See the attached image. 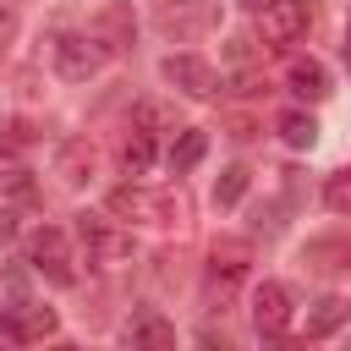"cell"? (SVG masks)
<instances>
[{
    "instance_id": "2e32d148",
    "label": "cell",
    "mask_w": 351,
    "mask_h": 351,
    "mask_svg": "<svg viewBox=\"0 0 351 351\" xmlns=\"http://www.w3.org/2000/svg\"><path fill=\"white\" fill-rule=\"evenodd\" d=\"M148 165H154V132H132L126 143H121V170L126 176H148Z\"/></svg>"
},
{
    "instance_id": "e0dca14e",
    "label": "cell",
    "mask_w": 351,
    "mask_h": 351,
    "mask_svg": "<svg viewBox=\"0 0 351 351\" xmlns=\"http://www.w3.org/2000/svg\"><path fill=\"white\" fill-rule=\"evenodd\" d=\"M280 137H285V148H313L318 143V121L302 115V110H285L280 115Z\"/></svg>"
},
{
    "instance_id": "8992f818",
    "label": "cell",
    "mask_w": 351,
    "mask_h": 351,
    "mask_svg": "<svg viewBox=\"0 0 351 351\" xmlns=\"http://www.w3.org/2000/svg\"><path fill=\"white\" fill-rule=\"evenodd\" d=\"M27 263H33L49 285H71V280H77L66 230H55V225H38V230H33V241H27Z\"/></svg>"
},
{
    "instance_id": "7c38bea8",
    "label": "cell",
    "mask_w": 351,
    "mask_h": 351,
    "mask_svg": "<svg viewBox=\"0 0 351 351\" xmlns=\"http://www.w3.org/2000/svg\"><path fill=\"white\" fill-rule=\"evenodd\" d=\"M285 88H291L296 99H313V104H318V99H329V71H324L313 55H307V60H291V66H285Z\"/></svg>"
},
{
    "instance_id": "6da1fadb",
    "label": "cell",
    "mask_w": 351,
    "mask_h": 351,
    "mask_svg": "<svg viewBox=\"0 0 351 351\" xmlns=\"http://www.w3.org/2000/svg\"><path fill=\"white\" fill-rule=\"evenodd\" d=\"M110 214H121V219H137V225H181L186 219V197H181V186H165V192H154V186H115L110 192Z\"/></svg>"
},
{
    "instance_id": "7402d4cb",
    "label": "cell",
    "mask_w": 351,
    "mask_h": 351,
    "mask_svg": "<svg viewBox=\"0 0 351 351\" xmlns=\"http://www.w3.org/2000/svg\"><path fill=\"white\" fill-rule=\"evenodd\" d=\"M236 5H247V11H263V5H274V0H236Z\"/></svg>"
},
{
    "instance_id": "44dd1931",
    "label": "cell",
    "mask_w": 351,
    "mask_h": 351,
    "mask_svg": "<svg viewBox=\"0 0 351 351\" xmlns=\"http://www.w3.org/2000/svg\"><path fill=\"white\" fill-rule=\"evenodd\" d=\"M11 236H16V214H11V208H0V241H11Z\"/></svg>"
},
{
    "instance_id": "ba28073f",
    "label": "cell",
    "mask_w": 351,
    "mask_h": 351,
    "mask_svg": "<svg viewBox=\"0 0 351 351\" xmlns=\"http://www.w3.org/2000/svg\"><path fill=\"white\" fill-rule=\"evenodd\" d=\"M252 329H258L263 340H274V335L291 329V291H285L280 280L252 285Z\"/></svg>"
},
{
    "instance_id": "ac0fdd59",
    "label": "cell",
    "mask_w": 351,
    "mask_h": 351,
    "mask_svg": "<svg viewBox=\"0 0 351 351\" xmlns=\"http://www.w3.org/2000/svg\"><path fill=\"white\" fill-rule=\"evenodd\" d=\"M324 203H329V214L351 219V170H335V176L324 181Z\"/></svg>"
},
{
    "instance_id": "30bf717a",
    "label": "cell",
    "mask_w": 351,
    "mask_h": 351,
    "mask_svg": "<svg viewBox=\"0 0 351 351\" xmlns=\"http://www.w3.org/2000/svg\"><path fill=\"white\" fill-rule=\"evenodd\" d=\"M208 22H214V5H208V0H181V5H165V11H159V27L176 33V38H192V33H203Z\"/></svg>"
},
{
    "instance_id": "5b68a950",
    "label": "cell",
    "mask_w": 351,
    "mask_h": 351,
    "mask_svg": "<svg viewBox=\"0 0 351 351\" xmlns=\"http://www.w3.org/2000/svg\"><path fill=\"white\" fill-rule=\"evenodd\" d=\"M307 22H313L307 0H274V5L258 11V38H263V49H285L307 33Z\"/></svg>"
},
{
    "instance_id": "9c48e42d",
    "label": "cell",
    "mask_w": 351,
    "mask_h": 351,
    "mask_svg": "<svg viewBox=\"0 0 351 351\" xmlns=\"http://www.w3.org/2000/svg\"><path fill=\"white\" fill-rule=\"evenodd\" d=\"M159 77H165L170 88L192 93V99H208V93L219 88V77H214V66H208L203 55H165V60H159Z\"/></svg>"
},
{
    "instance_id": "d6986e66",
    "label": "cell",
    "mask_w": 351,
    "mask_h": 351,
    "mask_svg": "<svg viewBox=\"0 0 351 351\" xmlns=\"http://www.w3.org/2000/svg\"><path fill=\"white\" fill-rule=\"evenodd\" d=\"M241 192H247V170H241V165H230V170L219 176V186H214V203H219V208H236V203H241Z\"/></svg>"
},
{
    "instance_id": "3957f363",
    "label": "cell",
    "mask_w": 351,
    "mask_h": 351,
    "mask_svg": "<svg viewBox=\"0 0 351 351\" xmlns=\"http://www.w3.org/2000/svg\"><path fill=\"white\" fill-rule=\"evenodd\" d=\"M247 280V241H214L208 252V274H203V296L208 307H230L236 291Z\"/></svg>"
},
{
    "instance_id": "ffe728a7",
    "label": "cell",
    "mask_w": 351,
    "mask_h": 351,
    "mask_svg": "<svg viewBox=\"0 0 351 351\" xmlns=\"http://www.w3.org/2000/svg\"><path fill=\"white\" fill-rule=\"evenodd\" d=\"M11 38H16V11H11V5L0 0V49H5Z\"/></svg>"
},
{
    "instance_id": "7a4b0ae2",
    "label": "cell",
    "mask_w": 351,
    "mask_h": 351,
    "mask_svg": "<svg viewBox=\"0 0 351 351\" xmlns=\"http://www.w3.org/2000/svg\"><path fill=\"white\" fill-rule=\"evenodd\" d=\"M77 241H82V252H88L93 269H115V263L132 258V230H121L104 214H77Z\"/></svg>"
},
{
    "instance_id": "9a60e30c",
    "label": "cell",
    "mask_w": 351,
    "mask_h": 351,
    "mask_svg": "<svg viewBox=\"0 0 351 351\" xmlns=\"http://www.w3.org/2000/svg\"><path fill=\"white\" fill-rule=\"evenodd\" d=\"M203 154H208V137H203L197 126H186V132L170 143V154H165V159H170V170H176V176H186V170H192Z\"/></svg>"
},
{
    "instance_id": "8fae6325",
    "label": "cell",
    "mask_w": 351,
    "mask_h": 351,
    "mask_svg": "<svg viewBox=\"0 0 351 351\" xmlns=\"http://www.w3.org/2000/svg\"><path fill=\"white\" fill-rule=\"evenodd\" d=\"M93 165H99V154H93V143H88V137L60 143V154H55V176H60L66 186H82V181L93 176Z\"/></svg>"
},
{
    "instance_id": "277c9868",
    "label": "cell",
    "mask_w": 351,
    "mask_h": 351,
    "mask_svg": "<svg viewBox=\"0 0 351 351\" xmlns=\"http://www.w3.org/2000/svg\"><path fill=\"white\" fill-rule=\"evenodd\" d=\"M104 55H110V44L99 33H55V44H49V60L66 82H88L104 66Z\"/></svg>"
},
{
    "instance_id": "4fadbf2b",
    "label": "cell",
    "mask_w": 351,
    "mask_h": 351,
    "mask_svg": "<svg viewBox=\"0 0 351 351\" xmlns=\"http://www.w3.org/2000/svg\"><path fill=\"white\" fill-rule=\"evenodd\" d=\"M346 318H351V302H346V296H335V291H329V296H318V302L307 307V340H324V335H335Z\"/></svg>"
},
{
    "instance_id": "52a82bcc",
    "label": "cell",
    "mask_w": 351,
    "mask_h": 351,
    "mask_svg": "<svg viewBox=\"0 0 351 351\" xmlns=\"http://www.w3.org/2000/svg\"><path fill=\"white\" fill-rule=\"evenodd\" d=\"M55 329H60L55 307L16 302V307H5V313H0V340H5V346H33V340H49Z\"/></svg>"
},
{
    "instance_id": "5bb4252c",
    "label": "cell",
    "mask_w": 351,
    "mask_h": 351,
    "mask_svg": "<svg viewBox=\"0 0 351 351\" xmlns=\"http://www.w3.org/2000/svg\"><path fill=\"white\" fill-rule=\"evenodd\" d=\"M126 340H132V346H176V329H170L159 313H148V307H143V313L126 324Z\"/></svg>"
},
{
    "instance_id": "603a6c76",
    "label": "cell",
    "mask_w": 351,
    "mask_h": 351,
    "mask_svg": "<svg viewBox=\"0 0 351 351\" xmlns=\"http://www.w3.org/2000/svg\"><path fill=\"white\" fill-rule=\"evenodd\" d=\"M346 66H351V27H346Z\"/></svg>"
}]
</instances>
